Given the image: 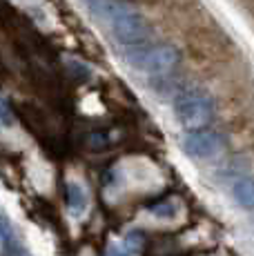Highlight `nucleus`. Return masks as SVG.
I'll list each match as a JSON object with an SVG mask.
<instances>
[{
    "label": "nucleus",
    "instance_id": "obj_1",
    "mask_svg": "<svg viewBox=\"0 0 254 256\" xmlns=\"http://www.w3.org/2000/svg\"><path fill=\"white\" fill-rule=\"evenodd\" d=\"M90 14L98 24H105L118 45L140 47L145 45L150 29L138 9L123 0H90Z\"/></svg>",
    "mask_w": 254,
    "mask_h": 256
},
{
    "label": "nucleus",
    "instance_id": "obj_2",
    "mask_svg": "<svg viewBox=\"0 0 254 256\" xmlns=\"http://www.w3.org/2000/svg\"><path fill=\"white\" fill-rule=\"evenodd\" d=\"M174 114L188 130H198L214 116V98L201 87H188L174 98Z\"/></svg>",
    "mask_w": 254,
    "mask_h": 256
},
{
    "label": "nucleus",
    "instance_id": "obj_3",
    "mask_svg": "<svg viewBox=\"0 0 254 256\" xmlns=\"http://www.w3.org/2000/svg\"><path fill=\"white\" fill-rule=\"evenodd\" d=\"M125 58L134 70L150 74V76H163L172 72L180 60V52L174 45H140L125 52Z\"/></svg>",
    "mask_w": 254,
    "mask_h": 256
},
{
    "label": "nucleus",
    "instance_id": "obj_4",
    "mask_svg": "<svg viewBox=\"0 0 254 256\" xmlns=\"http://www.w3.org/2000/svg\"><path fill=\"white\" fill-rule=\"evenodd\" d=\"M180 147L188 156L196 160H210L216 158L218 154H223L226 150V140L218 132L214 130H205V127H198V130H188V134L180 140Z\"/></svg>",
    "mask_w": 254,
    "mask_h": 256
},
{
    "label": "nucleus",
    "instance_id": "obj_5",
    "mask_svg": "<svg viewBox=\"0 0 254 256\" xmlns=\"http://www.w3.org/2000/svg\"><path fill=\"white\" fill-rule=\"evenodd\" d=\"M232 198L243 210H254V178L252 176H241V178L234 180Z\"/></svg>",
    "mask_w": 254,
    "mask_h": 256
},
{
    "label": "nucleus",
    "instance_id": "obj_6",
    "mask_svg": "<svg viewBox=\"0 0 254 256\" xmlns=\"http://www.w3.org/2000/svg\"><path fill=\"white\" fill-rule=\"evenodd\" d=\"M67 205H70V210L74 214H80L87 208V192L78 183H74V180L67 183Z\"/></svg>",
    "mask_w": 254,
    "mask_h": 256
},
{
    "label": "nucleus",
    "instance_id": "obj_7",
    "mask_svg": "<svg viewBox=\"0 0 254 256\" xmlns=\"http://www.w3.org/2000/svg\"><path fill=\"white\" fill-rule=\"evenodd\" d=\"M176 210H178L176 200H174V198H165V200H158V203L150 205L148 212L154 216V218L170 220V218H174V216H176Z\"/></svg>",
    "mask_w": 254,
    "mask_h": 256
},
{
    "label": "nucleus",
    "instance_id": "obj_8",
    "mask_svg": "<svg viewBox=\"0 0 254 256\" xmlns=\"http://www.w3.org/2000/svg\"><path fill=\"white\" fill-rule=\"evenodd\" d=\"M105 256H132V252H130L127 245H110Z\"/></svg>",
    "mask_w": 254,
    "mask_h": 256
},
{
    "label": "nucleus",
    "instance_id": "obj_9",
    "mask_svg": "<svg viewBox=\"0 0 254 256\" xmlns=\"http://www.w3.org/2000/svg\"><path fill=\"white\" fill-rule=\"evenodd\" d=\"M4 120H7V114H4V110H2V107H0V125H2Z\"/></svg>",
    "mask_w": 254,
    "mask_h": 256
}]
</instances>
